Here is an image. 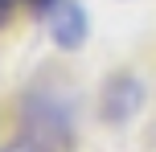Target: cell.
<instances>
[{"instance_id":"obj_1","label":"cell","mask_w":156,"mask_h":152,"mask_svg":"<svg viewBox=\"0 0 156 152\" xmlns=\"http://www.w3.org/2000/svg\"><path fill=\"white\" fill-rule=\"evenodd\" d=\"M45 25H49V37L62 49H78L86 41V33H90L86 8L78 4V0H49L45 4Z\"/></svg>"},{"instance_id":"obj_4","label":"cell","mask_w":156,"mask_h":152,"mask_svg":"<svg viewBox=\"0 0 156 152\" xmlns=\"http://www.w3.org/2000/svg\"><path fill=\"white\" fill-rule=\"evenodd\" d=\"M8 4H12V0H0V25H4V16H8Z\"/></svg>"},{"instance_id":"obj_3","label":"cell","mask_w":156,"mask_h":152,"mask_svg":"<svg viewBox=\"0 0 156 152\" xmlns=\"http://www.w3.org/2000/svg\"><path fill=\"white\" fill-rule=\"evenodd\" d=\"M8 152H41L37 144H16V148H8Z\"/></svg>"},{"instance_id":"obj_5","label":"cell","mask_w":156,"mask_h":152,"mask_svg":"<svg viewBox=\"0 0 156 152\" xmlns=\"http://www.w3.org/2000/svg\"><path fill=\"white\" fill-rule=\"evenodd\" d=\"M33 4H41V8H45V4H49V0H33Z\"/></svg>"},{"instance_id":"obj_2","label":"cell","mask_w":156,"mask_h":152,"mask_svg":"<svg viewBox=\"0 0 156 152\" xmlns=\"http://www.w3.org/2000/svg\"><path fill=\"white\" fill-rule=\"evenodd\" d=\"M140 99H144V90H140V82H136V78H119V82H111V103H107L111 123L132 119V111L140 107Z\"/></svg>"}]
</instances>
